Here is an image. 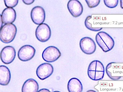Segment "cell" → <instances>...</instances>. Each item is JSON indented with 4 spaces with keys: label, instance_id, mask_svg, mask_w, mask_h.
I'll list each match as a JSON object with an SVG mask.
<instances>
[{
    "label": "cell",
    "instance_id": "obj_2",
    "mask_svg": "<svg viewBox=\"0 0 123 92\" xmlns=\"http://www.w3.org/2000/svg\"><path fill=\"white\" fill-rule=\"evenodd\" d=\"M97 43L105 52L111 51L115 46V41L108 34L104 31L98 33L95 37Z\"/></svg>",
    "mask_w": 123,
    "mask_h": 92
},
{
    "label": "cell",
    "instance_id": "obj_18",
    "mask_svg": "<svg viewBox=\"0 0 123 92\" xmlns=\"http://www.w3.org/2000/svg\"><path fill=\"white\" fill-rule=\"evenodd\" d=\"M88 6L90 8L96 7L100 4V0H86Z\"/></svg>",
    "mask_w": 123,
    "mask_h": 92
},
{
    "label": "cell",
    "instance_id": "obj_24",
    "mask_svg": "<svg viewBox=\"0 0 123 92\" xmlns=\"http://www.w3.org/2000/svg\"><path fill=\"white\" fill-rule=\"evenodd\" d=\"M59 92V91H55V92Z\"/></svg>",
    "mask_w": 123,
    "mask_h": 92
},
{
    "label": "cell",
    "instance_id": "obj_9",
    "mask_svg": "<svg viewBox=\"0 0 123 92\" xmlns=\"http://www.w3.org/2000/svg\"><path fill=\"white\" fill-rule=\"evenodd\" d=\"M53 71V67L51 64L49 63H44L38 67L36 73L38 78L43 80L52 75Z\"/></svg>",
    "mask_w": 123,
    "mask_h": 92
},
{
    "label": "cell",
    "instance_id": "obj_19",
    "mask_svg": "<svg viewBox=\"0 0 123 92\" xmlns=\"http://www.w3.org/2000/svg\"><path fill=\"white\" fill-rule=\"evenodd\" d=\"M4 2L6 7L13 8L17 5L18 1V0H5Z\"/></svg>",
    "mask_w": 123,
    "mask_h": 92
},
{
    "label": "cell",
    "instance_id": "obj_15",
    "mask_svg": "<svg viewBox=\"0 0 123 92\" xmlns=\"http://www.w3.org/2000/svg\"><path fill=\"white\" fill-rule=\"evenodd\" d=\"M68 89L69 92H82L83 85L80 80L76 78H73L68 82Z\"/></svg>",
    "mask_w": 123,
    "mask_h": 92
},
{
    "label": "cell",
    "instance_id": "obj_22",
    "mask_svg": "<svg viewBox=\"0 0 123 92\" xmlns=\"http://www.w3.org/2000/svg\"><path fill=\"white\" fill-rule=\"evenodd\" d=\"M120 1L121 7L123 9V0H120Z\"/></svg>",
    "mask_w": 123,
    "mask_h": 92
},
{
    "label": "cell",
    "instance_id": "obj_23",
    "mask_svg": "<svg viewBox=\"0 0 123 92\" xmlns=\"http://www.w3.org/2000/svg\"><path fill=\"white\" fill-rule=\"evenodd\" d=\"M86 92H96L95 91L93 90H89L88 91Z\"/></svg>",
    "mask_w": 123,
    "mask_h": 92
},
{
    "label": "cell",
    "instance_id": "obj_11",
    "mask_svg": "<svg viewBox=\"0 0 123 92\" xmlns=\"http://www.w3.org/2000/svg\"><path fill=\"white\" fill-rule=\"evenodd\" d=\"M67 6L69 12L74 17H78L80 16L83 12V6L78 0H71L69 1Z\"/></svg>",
    "mask_w": 123,
    "mask_h": 92
},
{
    "label": "cell",
    "instance_id": "obj_4",
    "mask_svg": "<svg viewBox=\"0 0 123 92\" xmlns=\"http://www.w3.org/2000/svg\"><path fill=\"white\" fill-rule=\"evenodd\" d=\"M61 53L57 48L54 46L48 47L42 53L43 59L46 62H53L56 61L61 56Z\"/></svg>",
    "mask_w": 123,
    "mask_h": 92
},
{
    "label": "cell",
    "instance_id": "obj_1",
    "mask_svg": "<svg viewBox=\"0 0 123 92\" xmlns=\"http://www.w3.org/2000/svg\"><path fill=\"white\" fill-rule=\"evenodd\" d=\"M105 73L104 65L100 61L94 60L89 66L87 74L89 77L92 80L97 81L103 78Z\"/></svg>",
    "mask_w": 123,
    "mask_h": 92
},
{
    "label": "cell",
    "instance_id": "obj_12",
    "mask_svg": "<svg viewBox=\"0 0 123 92\" xmlns=\"http://www.w3.org/2000/svg\"><path fill=\"white\" fill-rule=\"evenodd\" d=\"M16 17L15 10L12 8H7L2 12L0 15V19L4 24H12L15 21Z\"/></svg>",
    "mask_w": 123,
    "mask_h": 92
},
{
    "label": "cell",
    "instance_id": "obj_5",
    "mask_svg": "<svg viewBox=\"0 0 123 92\" xmlns=\"http://www.w3.org/2000/svg\"><path fill=\"white\" fill-rule=\"evenodd\" d=\"M80 48L83 53L87 55L94 53L96 49V44L92 38L85 37L82 38L80 42Z\"/></svg>",
    "mask_w": 123,
    "mask_h": 92
},
{
    "label": "cell",
    "instance_id": "obj_7",
    "mask_svg": "<svg viewBox=\"0 0 123 92\" xmlns=\"http://www.w3.org/2000/svg\"><path fill=\"white\" fill-rule=\"evenodd\" d=\"M36 50L32 46L26 45L20 49L18 52V58L21 61H27L31 60L35 55Z\"/></svg>",
    "mask_w": 123,
    "mask_h": 92
},
{
    "label": "cell",
    "instance_id": "obj_13",
    "mask_svg": "<svg viewBox=\"0 0 123 92\" xmlns=\"http://www.w3.org/2000/svg\"><path fill=\"white\" fill-rule=\"evenodd\" d=\"M11 78L10 72L6 66H0V84L3 86L7 85L9 83Z\"/></svg>",
    "mask_w": 123,
    "mask_h": 92
},
{
    "label": "cell",
    "instance_id": "obj_6",
    "mask_svg": "<svg viewBox=\"0 0 123 92\" xmlns=\"http://www.w3.org/2000/svg\"><path fill=\"white\" fill-rule=\"evenodd\" d=\"M51 35L50 27L46 23L39 25L36 31V36L38 40L41 42H45L50 39Z\"/></svg>",
    "mask_w": 123,
    "mask_h": 92
},
{
    "label": "cell",
    "instance_id": "obj_3",
    "mask_svg": "<svg viewBox=\"0 0 123 92\" xmlns=\"http://www.w3.org/2000/svg\"><path fill=\"white\" fill-rule=\"evenodd\" d=\"M16 26L13 24H6L0 29V40L5 43H9L15 39L17 33Z\"/></svg>",
    "mask_w": 123,
    "mask_h": 92
},
{
    "label": "cell",
    "instance_id": "obj_8",
    "mask_svg": "<svg viewBox=\"0 0 123 92\" xmlns=\"http://www.w3.org/2000/svg\"><path fill=\"white\" fill-rule=\"evenodd\" d=\"M16 56V51L12 46H6L2 50L1 52V59L3 63L10 64L13 61Z\"/></svg>",
    "mask_w": 123,
    "mask_h": 92
},
{
    "label": "cell",
    "instance_id": "obj_16",
    "mask_svg": "<svg viewBox=\"0 0 123 92\" xmlns=\"http://www.w3.org/2000/svg\"><path fill=\"white\" fill-rule=\"evenodd\" d=\"M92 17L91 16H88L86 17L85 21V25L87 29L92 31H98L101 30L103 28H93L92 27V24L88 22L89 20Z\"/></svg>",
    "mask_w": 123,
    "mask_h": 92
},
{
    "label": "cell",
    "instance_id": "obj_10",
    "mask_svg": "<svg viewBox=\"0 0 123 92\" xmlns=\"http://www.w3.org/2000/svg\"><path fill=\"white\" fill-rule=\"evenodd\" d=\"M31 17L33 22L36 24H41L45 18L44 10L41 6H35L31 12Z\"/></svg>",
    "mask_w": 123,
    "mask_h": 92
},
{
    "label": "cell",
    "instance_id": "obj_21",
    "mask_svg": "<svg viewBox=\"0 0 123 92\" xmlns=\"http://www.w3.org/2000/svg\"><path fill=\"white\" fill-rule=\"evenodd\" d=\"M38 92H50V91L46 89H42L38 91Z\"/></svg>",
    "mask_w": 123,
    "mask_h": 92
},
{
    "label": "cell",
    "instance_id": "obj_20",
    "mask_svg": "<svg viewBox=\"0 0 123 92\" xmlns=\"http://www.w3.org/2000/svg\"><path fill=\"white\" fill-rule=\"evenodd\" d=\"M23 1L24 3H25V4H27V5H30V4H32L35 1V0H23Z\"/></svg>",
    "mask_w": 123,
    "mask_h": 92
},
{
    "label": "cell",
    "instance_id": "obj_14",
    "mask_svg": "<svg viewBox=\"0 0 123 92\" xmlns=\"http://www.w3.org/2000/svg\"><path fill=\"white\" fill-rule=\"evenodd\" d=\"M39 86L38 83L33 79L27 80L24 83L22 88V92H37Z\"/></svg>",
    "mask_w": 123,
    "mask_h": 92
},
{
    "label": "cell",
    "instance_id": "obj_17",
    "mask_svg": "<svg viewBox=\"0 0 123 92\" xmlns=\"http://www.w3.org/2000/svg\"><path fill=\"white\" fill-rule=\"evenodd\" d=\"M104 2L107 7L110 8L116 7L118 4V0H104Z\"/></svg>",
    "mask_w": 123,
    "mask_h": 92
}]
</instances>
